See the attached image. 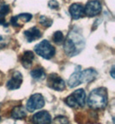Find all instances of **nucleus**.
I'll use <instances>...</instances> for the list:
<instances>
[{
	"label": "nucleus",
	"mask_w": 115,
	"mask_h": 124,
	"mask_svg": "<svg viewBox=\"0 0 115 124\" xmlns=\"http://www.w3.org/2000/svg\"><path fill=\"white\" fill-rule=\"evenodd\" d=\"M85 47V39L80 29L73 28L67 36L64 42V50L68 56H75L83 50Z\"/></svg>",
	"instance_id": "obj_1"
},
{
	"label": "nucleus",
	"mask_w": 115,
	"mask_h": 124,
	"mask_svg": "<svg viewBox=\"0 0 115 124\" xmlns=\"http://www.w3.org/2000/svg\"><path fill=\"white\" fill-rule=\"evenodd\" d=\"M108 101L107 91L105 88H99L93 89L89 94L87 104L93 109H101L107 106Z\"/></svg>",
	"instance_id": "obj_2"
},
{
	"label": "nucleus",
	"mask_w": 115,
	"mask_h": 124,
	"mask_svg": "<svg viewBox=\"0 0 115 124\" xmlns=\"http://www.w3.org/2000/svg\"><path fill=\"white\" fill-rule=\"evenodd\" d=\"M65 103L71 108H82L86 103V93L83 89L74 91L64 100Z\"/></svg>",
	"instance_id": "obj_3"
},
{
	"label": "nucleus",
	"mask_w": 115,
	"mask_h": 124,
	"mask_svg": "<svg viewBox=\"0 0 115 124\" xmlns=\"http://www.w3.org/2000/svg\"><path fill=\"white\" fill-rule=\"evenodd\" d=\"M35 51L42 57L45 59H50L56 53V49L49 41L43 40L35 46Z\"/></svg>",
	"instance_id": "obj_4"
},
{
	"label": "nucleus",
	"mask_w": 115,
	"mask_h": 124,
	"mask_svg": "<svg viewBox=\"0 0 115 124\" xmlns=\"http://www.w3.org/2000/svg\"><path fill=\"white\" fill-rule=\"evenodd\" d=\"M44 99L41 94H34L29 97L26 104V108L28 111L34 112L35 110L39 109L44 106Z\"/></svg>",
	"instance_id": "obj_5"
},
{
	"label": "nucleus",
	"mask_w": 115,
	"mask_h": 124,
	"mask_svg": "<svg viewBox=\"0 0 115 124\" xmlns=\"http://www.w3.org/2000/svg\"><path fill=\"white\" fill-rule=\"evenodd\" d=\"M47 84L50 89H55L56 91H62L66 88L65 82L56 73L49 75L47 79Z\"/></svg>",
	"instance_id": "obj_6"
},
{
	"label": "nucleus",
	"mask_w": 115,
	"mask_h": 124,
	"mask_svg": "<svg viewBox=\"0 0 115 124\" xmlns=\"http://www.w3.org/2000/svg\"><path fill=\"white\" fill-rule=\"evenodd\" d=\"M101 9L102 6L99 0H91L86 3L84 7V12L88 17H94L101 13Z\"/></svg>",
	"instance_id": "obj_7"
},
{
	"label": "nucleus",
	"mask_w": 115,
	"mask_h": 124,
	"mask_svg": "<svg viewBox=\"0 0 115 124\" xmlns=\"http://www.w3.org/2000/svg\"><path fill=\"white\" fill-rule=\"evenodd\" d=\"M31 122L33 124H51V116L48 111L37 112L32 116Z\"/></svg>",
	"instance_id": "obj_8"
},
{
	"label": "nucleus",
	"mask_w": 115,
	"mask_h": 124,
	"mask_svg": "<svg viewBox=\"0 0 115 124\" xmlns=\"http://www.w3.org/2000/svg\"><path fill=\"white\" fill-rule=\"evenodd\" d=\"M81 83V67L76 66L75 70L68 81V85L69 88H75Z\"/></svg>",
	"instance_id": "obj_9"
},
{
	"label": "nucleus",
	"mask_w": 115,
	"mask_h": 124,
	"mask_svg": "<svg viewBox=\"0 0 115 124\" xmlns=\"http://www.w3.org/2000/svg\"><path fill=\"white\" fill-rule=\"evenodd\" d=\"M22 83H23V77H22V75L18 71H16L13 74L11 79L9 80L6 86L10 90H14V89H19Z\"/></svg>",
	"instance_id": "obj_10"
},
{
	"label": "nucleus",
	"mask_w": 115,
	"mask_h": 124,
	"mask_svg": "<svg viewBox=\"0 0 115 124\" xmlns=\"http://www.w3.org/2000/svg\"><path fill=\"white\" fill-rule=\"evenodd\" d=\"M69 13L73 19H79L84 16V7L81 4H73L69 8Z\"/></svg>",
	"instance_id": "obj_11"
},
{
	"label": "nucleus",
	"mask_w": 115,
	"mask_h": 124,
	"mask_svg": "<svg viewBox=\"0 0 115 124\" xmlns=\"http://www.w3.org/2000/svg\"><path fill=\"white\" fill-rule=\"evenodd\" d=\"M24 37L27 41L29 43H31V42L36 41V40L39 39L40 37H42V33L38 28L33 27V28H30L24 31Z\"/></svg>",
	"instance_id": "obj_12"
},
{
	"label": "nucleus",
	"mask_w": 115,
	"mask_h": 124,
	"mask_svg": "<svg viewBox=\"0 0 115 124\" xmlns=\"http://www.w3.org/2000/svg\"><path fill=\"white\" fill-rule=\"evenodd\" d=\"M98 76V73L93 69H86L81 70V83H88L93 81Z\"/></svg>",
	"instance_id": "obj_13"
},
{
	"label": "nucleus",
	"mask_w": 115,
	"mask_h": 124,
	"mask_svg": "<svg viewBox=\"0 0 115 124\" xmlns=\"http://www.w3.org/2000/svg\"><path fill=\"white\" fill-rule=\"evenodd\" d=\"M26 110L23 106H16L11 110V113H10V116L16 120L23 119L26 117Z\"/></svg>",
	"instance_id": "obj_14"
},
{
	"label": "nucleus",
	"mask_w": 115,
	"mask_h": 124,
	"mask_svg": "<svg viewBox=\"0 0 115 124\" xmlns=\"http://www.w3.org/2000/svg\"><path fill=\"white\" fill-rule=\"evenodd\" d=\"M33 60H34V53L30 50L25 51L21 58V62H22L23 66L26 69H29L31 66Z\"/></svg>",
	"instance_id": "obj_15"
},
{
	"label": "nucleus",
	"mask_w": 115,
	"mask_h": 124,
	"mask_svg": "<svg viewBox=\"0 0 115 124\" xmlns=\"http://www.w3.org/2000/svg\"><path fill=\"white\" fill-rule=\"evenodd\" d=\"M30 76L32 77V78H34L35 80L41 81L46 77V73L43 68H36V69H35V70H31Z\"/></svg>",
	"instance_id": "obj_16"
},
{
	"label": "nucleus",
	"mask_w": 115,
	"mask_h": 124,
	"mask_svg": "<svg viewBox=\"0 0 115 124\" xmlns=\"http://www.w3.org/2000/svg\"><path fill=\"white\" fill-rule=\"evenodd\" d=\"M10 12V7L7 4H4L0 8V24L7 26V23H5V16Z\"/></svg>",
	"instance_id": "obj_17"
},
{
	"label": "nucleus",
	"mask_w": 115,
	"mask_h": 124,
	"mask_svg": "<svg viewBox=\"0 0 115 124\" xmlns=\"http://www.w3.org/2000/svg\"><path fill=\"white\" fill-rule=\"evenodd\" d=\"M52 39H53L54 43L60 44L64 41V36L62 31H56V32L54 33L53 37H52Z\"/></svg>",
	"instance_id": "obj_18"
},
{
	"label": "nucleus",
	"mask_w": 115,
	"mask_h": 124,
	"mask_svg": "<svg viewBox=\"0 0 115 124\" xmlns=\"http://www.w3.org/2000/svg\"><path fill=\"white\" fill-rule=\"evenodd\" d=\"M39 22L43 26L46 27V28L50 27L52 25V23H53V20L49 18V17H45V16H41L39 18Z\"/></svg>",
	"instance_id": "obj_19"
},
{
	"label": "nucleus",
	"mask_w": 115,
	"mask_h": 124,
	"mask_svg": "<svg viewBox=\"0 0 115 124\" xmlns=\"http://www.w3.org/2000/svg\"><path fill=\"white\" fill-rule=\"evenodd\" d=\"M16 17L17 19H20V20H22L23 22L27 23V22H29V21L32 18V15L29 14V13H22V14L18 15V16H16Z\"/></svg>",
	"instance_id": "obj_20"
},
{
	"label": "nucleus",
	"mask_w": 115,
	"mask_h": 124,
	"mask_svg": "<svg viewBox=\"0 0 115 124\" xmlns=\"http://www.w3.org/2000/svg\"><path fill=\"white\" fill-rule=\"evenodd\" d=\"M49 7L50 9H54V10H57L59 7V4L56 0H50L49 2Z\"/></svg>",
	"instance_id": "obj_21"
},
{
	"label": "nucleus",
	"mask_w": 115,
	"mask_h": 124,
	"mask_svg": "<svg viewBox=\"0 0 115 124\" xmlns=\"http://www.w3.org/2000/svg\"><path fill=\"white\" fill-rule=\"evenodd\" d=\"M5 45V38L2 36H0V48L4 47Z\"/></svg>",
	"instance_id": "obj_22"
},
{
	"label": "nucleus",
	"mask_w": 115,
	"mask_h": 124,
	"mask_svg": "<svg viewBox=\"0 0 115 124\" xmlns=\"http://www.w3.org/2000/svg\"><path fill=\"white\" fill-rule=\"evenodd\" d=\"M111 76H112V77H113V78H114V77H115V75H114V66H113V67H112V69H111Z\"/></svg>",
	"instance_id": "obj_23"
},
{
	"label": "nucleus",
	"mask_w": 115,
	"mask_h": 124,
	"mask_svg": "<svg viewBox=\"0 0 115 124\" xmlns=\"http://www.w3.org/2000/svg\"><path fill=\"white\" fill-rule=\"evenodd\" d=\"M67 124H69V123H67Z\"/></svg>",
	"instance_id": "obj_24"
}]
</instances>
